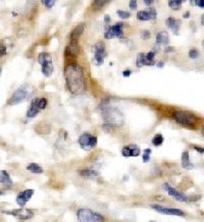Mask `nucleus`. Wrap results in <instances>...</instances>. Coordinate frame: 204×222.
Instances as JSON below:
<instances>
[{"instance_id":"2","label":"nucleus","mask_w":204,"mask_h":222,"mask_svg":"<svg viewBox=\"0 0 204 222\" xmlns=\"http://www.w3.org/2000/svg\"><path fill=\"white\" fill-rule=\"evenodd\" d=\"M102 114H103L104 121L107 125L113 126V127H119V126L123 125V114L117 108H112V106H103Z\"/></svg>"},{"instance_id":"12","label":"nucleus","mask_w":204,"mask_h":222,"mask_svg":"<svg viewBox=\"0 0 204 222\" xmlns=\"http://www.w3.org/2000/svg\"><path fill=\"white\" fill-rule=\"evenodd\" d=\"M165 23H166V26H167L168 28L175 33V34H179L180 26H181V22H180L179 20H176V19H174V17H170L166 20Z\"/></svg>"},{"instance_id":"43","label":"nucleus","mask_w":204,"mask_h":222,"mask_svg":"<svg viewBox=\"0 0 204 222\" xmlns=\"http://www.w3.org/2000/svg\"><path fill=\"white\" fill-rule=\"evenodd\" d=\"M197 6H199V7H201V8H204V0H199V1L197 2Z\"/></svg>"},{"instance_id":"19","label":"nucleus","mask_w":204,"mask_h":222,"mask_svg":"<svg viewBox=\"0 0 204 222\" xmlns=\"http://www.w3.org/2000/svg\"><path fill=\"white\" fill-rule=\"evenodd\" d=\"M123 27H124L123 23H116V24H114L113 26H111V29L114 33V36L116 37V38H123L124 37Z\"/></svg>"},{"instance_id":"15","label":"nucleus","mask_w":204,"mask_h":222,"mask_svg":"<svg viewBox=\"0 0 204 222\" xmlns=\"http://www.w3.org/2000/svg\"><path fill=\"white\" fill-rule=\"evenodd\" d=\"M0 181H1V184L4 186V187H10L12 185V180L10 179L9 175L6 171L2 170L0 172Z\"/></svg>"},{"instance_id":"31","label":"nucleus","mask_w":204,"mask_h":222,"mask_svg":"<svg viewBox=\"0 0 204 222\" xmlns=\"http://www.w3.org/2000/svg\"><path fill=\"white\" fill-rule=\"evenodd\" d=\"M104 38L105 39L115 38L114 33H113V31H112L111 27H107V28H106V31H105V33H104Z\"/></svg>"},{"instance_id":"18","label":"nucleus","mask_w":204,"mask_h":222,"mask_svg":"<svg viewBox=\"0 0 204 222\" xmlns=\"http://www.w3.org/2000/svg\"><path fill=\"white\" fill-rule=\"evenodd\" d=\"M42 74L44 75L45 77H50L51 75H52L53 73V64H52V61H47V63L43 64L42 65Z\"/></svg>"},{"instance_id":"38","label":"nucleus","mask_w":204,"mask_h":222,"mask_svg":"<svg viewBox=\"0 0 204 222\" xmlns=\"http://www.w3.org/2000/svg\"><path fill=\"white\" fill-rule=\"evenodd\" d=\"M148 12H149V15H150V20H155L156 19V9L155 8H149L148 9Z\"/></svg>"},{"instance_id":"1","label":"nucleus","mask_w":204,"mask_h":222,"mask_svg":"<svg viewBox=\"0 0 204 222\" xmlns=\"http://www.w3.org/2000/svg\"><path fill=\"white\" fill-rule=\"evenodd\" d=\"M64 78L68 88L73 94H83L86 90V82L84 77L83 69L76 64L68 65L64 69Z\"/></svg>"},{"instance_id":"28","label":"nucleus","mask_w":204,"mask_h":222,"mask_svg":"<svg viewBox=\"0 0 204 222\" xmlns=\"http://www.w3.org/2000/svg\"><path fill=\"white\" fill-rule=\"evenodd\" d=\"M163 142V136L161 134H155L152 138V143L154 146H159Z\"/></svg>"},{"instance_id":"3","label":"nucleus","mask_w":204,"mask_h":222,"mask_svg":"<svg viewBox=\"0 0 204 222\" xmlns=\"http://www.w3.org/2000/svg\"><path fill=\"white\" fill-rule=\"evenodd\" d=\"M172 116H174V119L179 124H182V125H195L197 123V121H198V119H197V117L195 115H193L189 112H185V111H177V112L174 113Z\"/></svg>"},{"instance_id":"46","label":"nucleus","mask_w":204,"mask_h":222,"mask_svg":"<svg viewBox=\"0 0 204 222\" xmlns=\"http://www.w3.org/2000/svg\"><path fill=\"white\" fill-rule=\"evenodd\" d=\"M104 22H105L106 24H107V23H109V22H110V17H108L107 14H106L105 17H104Z\"/></svg>"},{"instance_id":"33","label":"nucleus","mask_w":204,"mask_h":222,"mask_svg":"<svg viewBox=\"0 0 204 222\" xmlns=\"http://www.w3.org/2000/svg\"><path fill=\"white\" fill-rule=\"evenodd\" d=\"M151 153H152L151 148H147V150H144L143 157H142V160H143L144 163H147V162L150 160V155H151Z\"/></svg>"},{"instance_id":"10","label":"nucleus","mask_w":204,"mask_h":222,"mask_svg":"<svg viewBox=\"0 0 204 222\" xmlns=\"http://www.w3.org/2000/svg\"><path fill=\"white\" fill-rule=\"evenodd\" d=\"M151 208H152L153 210L157 211L158 213H160V214L176 215V216H180V217H183L184 215H185L182 210L174 209V208H165V207H162V206H158V205H152Z\"/></svg>"},{"instance_id":"27","label":"nucleus","mask_w":204,"mask_h":222,"mask_svg":"<svg viewBox=\"0 0 204 222\" xmlns=\"http://www.w3.org/2000/svg\"><path fill=\"white\" fill-rule=\"evenodd\" d=\"M168 6L174 10H179V9H181L182 1H178V0H168Z\"/></svg>"},{"instance_id":"21","label":"nucleus","mask_w":204,"mask_h":222,"mask_svg":"<svg viewBox=\"0 0 204 222\" xmlns=\"http://www.w3.org/2000/svg\"><path fill=\"white\" fill-rule=\"evenodd\" d=\"M27 170L30 171V172H32V173H34V174H41V173H43L42 167H40L38 164H36V163L29 164V165L27 166Z\"/></svg>"},{"instance_id":"41","label":"nucleus","mask_w":204,"mask_h":222,"mask_svg":"<svg viewBox=\"0 0 204 222\" xmlns=\"http://www.w3.org/2000/svg\"><path fill=\"white\" fill-rule=\"evenodd\" d=\"M193 148H194L195 150H197L198 153H200V154H203V153H204V148H200V146L194 145V146H193Z\"/></svg>"},{"instance_id":"11","label":"nucleus","mask_w":204,"mask_h":222,"mask_svg":"<svg viewBox=\"0 0 204 222\" xmlns=\"http://www.w3.org/2000/svg\"><path fill=\"white\" fill-rule=\"evenodd\" d=\"M34 195V190L33 189H26L24 192H21L17 196V203L19 206H25L27 202L31 200V197Z\"/></svg>"},{"instance_id":"22","label":"nucleus","mask_w":204,"mask_h":222,"mask_svg":"<svg viewBox=\"0 0 204 222\" xmlns=\"http://www.w3.org/2000/svg\"><path fill=\"white\" fill-rule=\"evenodd\" d=\"M80 174H81L82 176L86 177V178H96V177L98 176V173H97L96 171L91 170V169L81 170L80 171Z\"/></svg>"},{"instance_id":"4","label":"nucleus","mask_w":204,"mask_h":222,"mask_svg":"<svg viewBox=\"0 0 204 222\" xmlns=\"http://www.w3.org/2000/svg\"><path fill=\"white\" fill-rule=\"evenodd\" d=\"M77 217L82 222H99L103 221L104 217L90 209H80L77 212Z\"/></svg>"},{"instance_id":"13","label":"nucleus","mask_w":204,"mask_h":222,"mask_svg":"<svg viewBox=\"0 0 204 222\" xmlns=\"http://www.w3.org/2000/svg\"><path fill=\"white\" fill-rule=\"evenodd\" d=\"M182 167L186 170L194 169V165H193V163L190 161L189 152H188V150H185V152L182 154Z\"/></svg>"},{"instance_id":"5","label":"nucleus","mask_w":204,"mask_h":222,"mask_svg":"<svg viewBox=\"0 0 204 222\" xmlns=\"http://www.w3.org/2000/svg\"><path fill=\"white\" fill-rule=\"evenodd\" d=\"M30 94H31V89L29 86H27V85L21 86V87L17 88L14 91V93L11 95V97H10L9 101H8V105H10V106L17 105V103L25 101Z\"/></svg>"},{"instance_id":"50","label":"nucleus","mask_w":204,"mask_h":222,"mask_svg":"<svg viewBox=\"0 0 204 222\" xmlns=\"http://www.w3.org/2000/svg\"><path fill=\"white\" fill-rule=\"evenodd\" d=\"M199 0H190V3L192 4V5H197V2H198Z\"/></svg>"},{"instance_id":"48","label":"nucleus","mask_w":204,"mask_h":222,"mask_svg":"<svg viewBox=\"0 0 204 222\" xmlns=\"http://www.w3.org/2000/svg\"><path fill=\"white\" fill-rule=\"evenodd\" d=\"M165 52H174V47H166Z\"/></svg>"},{"instance_id":"44","label":"nucleus","mask_w":204,"mask_h":222,"mask_svg":"<svg viewBox=\"0 0 204 222\" xmlns=\"http://www.w3.org/2000/svg\"><path fill=\"white\" fill-rule=\"evenodd\" d=\"M153 2H154V0H144V3H145V5H147V6H150Z\"/></svg>"},{"instance_id":"8","label":"nucleus","mask_w":204,"mask_h":222,"mask_svg":"<svg viewBox=\"0 0 204 222\" xmlns=\"http://www.w3.org/2000/svg\"><path fill=\"white\" fill-rule=\"evenodd\" d=\"M2 213L7 214V215H12V216L17 217V219H21V220H29V219H31L34 216L32 211L28 210V209H24V208H22V209L10 210V211H3Z\"/></svg>"},{"instance_id":"23","label":"nucleus","mask_w":204,"mask_h":222,"mask_svg":"<svg viewBox=\"0 0 204 222\" xmlns=\"http://www.w3.org/2000/svg\"><path fill=\"white\" fill-rule=\"evenodd\" d=\"M136 65L138 68H142V67L146 66V53H139L137 55V61H136Z\"/></svg>"},{"instance_id":"51","label":"nucleus","mask_w":204,"mask_h":222,"mask_svg":"<svg viewBox=\"0 0 204 222\" xmlns=\"http://www.w3.org/2000/svg\"><path fill=\"white\" fill-rule=\"evenodd\" d=\"M200 23H201V25L202 26H204V13L202 15H201V20H200Z\"/></svg>"},{"instance_id":"52","label":"nucleus","mask_w":204,"mask_h":222,"mask_svg":"<svg viewBox=\"0 0 204 222\" xmlns=\"http://www.w3.org/2000/svg\"><path fill=\"white\" fill-rule=\"evenodd\" d=\"M202 134H203V136H204V127L202 128Z\"/></svg>"},{"instance_id":"9","label":"nucleus","mask_w":204,"mask_h":222,"mask_svg":"<svg viewBox=\"0 0 204 222\" xmlns=\"http://www.w3.org/2000/svg\"><path fill=\"white\" fill-rule=\"evenodd\" d=\"M163 188H164L166 192H167V194L170 195V197H172L174 199H176L177 201H179V202H187L188 200H189L186 195H184L183 192L177 190L176 188L172 187V186H170L168 183L163 184Z\"/></svg>"},{"instance_id":"37","label":"nucleus","mask_w":204,"mask_h":222,"mask_svg":"<svg viewBox=\"0 0 204 222\" xmlns=\"http://www.w3.org/2000/svg\"><path fill=\"white\" fill-rule=\"evenodd\" d=\"M41 2L48 8L53 7V5L55 4V0H41Z\"/></svg>"},{"instance_id":"42","label":"nucleus","mask_w":204,"mask_h":222,"mask_svg":"<svg viewBox=\"0 0 204 222\" xmlns=\"http://www.w3.org/2000/svg\"><path fill=\"white\" fill-rule=\"evenodd\" d=\"M131 74H132V71H130V70L124 71V72H123L124 77H130V76H131Z\"/></svg>"},{"instance_id":"24","label":"nucleus","mask_w":204,"mask_h":222,"mask_svg":"<svg viewBox=\"0 0 204 222\" xmlns=\"http://www.w3.org/2000/svg\"><path fill=\"white\" fill-rule=\"evenodd\" d=\"M52 61V59H51V56L48 53L46 52H41L40 54L38 55V63L40 65H43V64L47 63V61Z\"/></svg>"},{"instance_id":"49","label":"nucleus","mask_w":204,"mask_h":222,"mask_svg":"<svg viewBox=\"0 0 204 222\" xmlns=\"http://www.w3.org/2000/svg\"><path fill=\"white\" fill-rule=\"evenodd\" d=\"M183 17H185V19H189V17H190V12H185V13H184V15H183Z\"/></svg>"},{"instance_id":"47","label":"nucleus","mask_w":204,"mask_h":222,"mask_svg":"<svg viewBox=\"0 0 204 222\" xmlns=\"http://www.w3.org/2000/svg\"><path fill=\"white\" fill-rule=\"evenodd\" d=\"M157 67H158V68H163V67H164V63H163V61H158V63H157Z\"/></svg>"},{"instance_id":"34","label":"nucleus","mask_w":204,"mask_h":222,"mask_svg":"<svg viewBox=\"0 0 204 222\" xmlns=\"http://www.w3.org/2000/svg\"><path fill=\"white\" fill-rule=\"evenodd\" d=\"M121 155H123L125 158H130L132 157V150H131V148L130 146H125V148H123V150H121Z\"/></svg>"},{"instance_id":"53","label":"nucleus","mask_w":204,"mask_h":222,"mask_svg":"<svg viewBox=\"0 0 204 222\" xmlns=\"http://www.w3.org/2000/svg\"><path fill=\"white\" fill-rule=\"evenodd\" d=\"M202 46H203V48H204V40L202 41Z\"/></svg>"},{"instance_id":"35","label":"nucleus","mask_w":204,"mask_h":222,"mask_svg":"<svg viewBox=\"0 0 204 222\" xmlns=\"http://www.w3.org/2000/svg\"><path fill=\"white\" fill-rule=\"evenodd\" d=\"M117 15H119L121 19H129L131 17V13L128 12H124V10H117L116 12Z\"/></svg>"},{"instance_id":"40","label":"nucleus","mask_w":204,"mask_h":222,"mask_svg":"<svg viewBox=\"0 0 204 222\" xmlns=\"http://www.w3.org/2000/svg\"><path fill=\"white\" fill-rule=\"evenodd\" d=\"M130 8H131V9H136V8H137V1H136V0H131V1H130Z\"/></svg>"},{"instance_id":"25","label":"nucleus","mask_w":204,"mask_h":222,"mask_svg":"<svg viewBox=\"0 0 204 222\" xmlns=\"http://www.w3.org/2000/svg\"><path fill=\"white\" fill-rule=\"evenodd\" d=\"M137 19L139 21H149L150 20V15L148 10H140V12H137Z\"/></svg>"},{"instance_id":"32","label":"nucleus","mask_w":204,"mask_h":222,"mask_svg":"<svg viewBox=\"0 0 204 222\" xmlns=\"http://www.w3.org/2000/svg\"><path fill=\"white\" fill-rule=\"evenodd\" d=\"M129 146H130L131 150H132V157H138L139 155H140L141 150L137 145H135V144H130Z\"/></svg>"},{"instance_id":"6","label":"nucleus","mask_w":204,"mask_h":222,"mask_svg":"<svg viewBox=\"0 0 204 222\" xmlns=\"http://www.w3.org/2000/svg\"><path fill=\"white\" fill-rule=\"evenodd\" d=\"M94 56H93V64L95 66H101L104 63V59L106 56L105 45L102 41H98L94 45Z\"/></svg>"},{"instance_id":"45","label":"nucleus","mask_w":204,"mask_h":222,"mask_svg":"<svg viewBox=\"0 0 204 222\" xmlns=\"http://www.w3.org/2000/svg\"><path fill=\"white\" fill-rule=\"evenodd\" d=\"M5 54V47H3V42L1 43V56Z\"/></svg>"},{"instance_id":"20","label":"nucleus","mask_w":204,"mask_h":222,"mask_svg":"<svg viewBox=\"0 0 204 222\" xmlns=\"http://www.w3.org/2000/svg\"><path fill=\"white\" fill-rule=\"evenodd\" d=\"M156 43L157 44H167L168 43V35L166 32H159L156 35Z\"/></svg>"},{"instance_id":"17","label":"nucleus","mask_w":204,"mask_h":222,"mask_svg":"<svg viewBox=\"0 0 204 222\" xmlns=\"http://www.w3.org/2000/svg\"><path fill=\"white\" fill-rule=\"evenodd\" d=\"M66 53H68L70 55H77L79 53V44H78L77 41H74V40H70V45L66 47Z\"/></svg>"},{"instance_id":"29","label":"nucleus","mask_w":204,"mask_h":222,"mask_svg":"<svg viewBox=\"0 0 204 222\" xmlns=\"http://www.w3.org/2000/svg\"><path fill=\"white\" fill-rule=\"evenodd\" d=\"M154 57H155V51H149L146 53V59H147L148 66L154 65Z\"/></svg>"},{"instance_id":"14","label":"nucleus","mask_w":204,"mask_h":222,"mask_svg":"<svg viewBox=\"0 0 204 222\" xmlns=\"http://www.w3.org/2000/svg\"><path fill=\"white\" fill-rule=\"evenodd\" d=\"M84 29H85V25L84 24H80L78 25L74 30L70 33V40H74V41H78L80 37L82 36L84 32Z\"/></svg>"},{"instance_id":"26","label":"nucleus","mask_w":204,"mask_h":222,"mask_svg":"<svg viewBox=\"0 0 204 222\" xmlns=\"http://www.w3.org/2000/svg\"><path fill=\"white\" fill-rule=\"evenodd\" d=\"M110 1H111V0H94V2H93V7H94L95 9H100V8L105 6L107 3H109Z\"/></svg>"},{"instance_id":"39","label":"nucleus","mask_w":204,"mask_h":222,"mask_svg":"<svg viewBox=\"0 0 204 222\" xmlns=\"http://www.w3.org/2000/svg\"><path fill=\"white\" fill-rule=\"evenodd\" d=\"M141 34H142V37H143V39H148V38H150V32H149V31L145 30V31H143V32H142Z\"/></svg>"},{"instance_id":"54","label":"nucleus","mask_w":204,"mask_h":222,"mask_svg":"<svg viewBox=\"0 0 204 222\" xmlns=\"http://www.w3.org/2000/svg\"><path fill=\"white\" fill-rule=\"evenodd\" d=\"M178 1H182V2H183V1H184V0H178Z\"/></svg>"},{"instance_id":"30","label":"nucleus","mask_w":204,"mask_h":222,"mask_svg":"<svg viewBox=\"0 0 204 222\" xmlns=\"http://www.w3.org/2000/svg\"><path fill=\"white\" fill-rule=\"evenodd\" d=\"M35 99H36L37 106H38L40 110H43V108H46V106H47V99L46 98L42 97V98H35Z\"/></svg>"},{"instance_id":"16","label":"nucleus","mask_w":204,"mask_h":222,"mask_svg":"<svg viewBox=\"0 0 204 222\" xmlns=\"http://www.w3.org/2000/svg\"><path fill=\"white\" fill-rule=\"evenodd\" d=\"M40 108H38V106H37V103H36V99H33L32 103H31V108H29V111L27 112V118H30V119H32V118L36 117L37 114L40 112Z\"/></svg>"},{"instance_id":"7","label":"nucleus","mask_w":204,"mask_h":222,"mask_svg":"<svg viewBox=\"0 0 204 222\" xmlns=\"http://www.w3.org/2000/svg\"><path fill=\"white\" fill-rule=\"evenodd\" d=\"M79 144L83 150H89L97 145V137L92 136L89 133H83L79 137Z\"/></svg>"},{"instance_id":"36","label":"nucleus","mask_w":204,"mask_h":222,"mask_svg":"<svg viewBox=\"0 0 204 222\" xmlns=\"http://www.w3.org/2000/svg\"><path fill=\"white\" fill-rule=\"evenodd\" d=\"M199 56V52L197 49H195V48H192V49L189 50V57L192 59H197V57Z\"/></svg>"}]
</instances>
